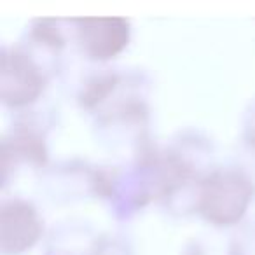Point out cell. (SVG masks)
I'll use <instances>...</instances> for the list:
<instances>
[{
    "mask_svg": "<svg viewBox=\"0 0 255 255\" xmlns=\"http://www.w3.org/2000/svg\"><path fill=\"white\" fill-rule=\"evenodd\" d=\"M250 198V187L236 175H217L203 191V212L215 222H233Z\"/></svg>",
    "mask_w": 255,
    "mask_h": 255,
    "instance_id": "cell-1",
    "label": "cell"
},
{
    "mask_svg": "<svg viewBox=\"0 0 255 255\" xmlns=\"http://www.w3.org/2000/svg\"><path fill=\"white\" fill-rule=\"evenodd\" d=\"M14 81L18 82V86H14L12 91L5 96V100H11L12 103L32 100L39 93L40 79L37 75L35 68L30 65V61H26L19 54H14L12 58L5 56L4 60L2 84H12Z\"/></svg>",
    "mask_w": 255,
    "mask_h": 255,
    "instance_id": "cell-4",
    "label": "cell"
},
{
    "mask_svg": "<svg viewBox=\"0 0 255 255\" xmlns=\"http://www.w3.org/2000/svg\"><path fill=\"white\" fill-rule=\"evenodd\" d=\"M39 222L33 212L25 205L5 206L2 213V238L4 250L19 252L37 240Z\"/></svg>",
    "mask_w": 255,
    "mask_h": 255,
    "instance_id": "cell-3",
    "label": "cell"
},
{
    "mask_svg": "<svg viewBox=\"0 0 255 255\" xmlns=\"http://www.w3.org/2000/svg\"><path fill=\"white\" fill-rule=\"evenodd\" d=\"M82 40L95 58H110L128 42V23L117 18H100L82 21Z\"/></svg>",
    "mask_w": 255,
    "mask_h": 255,
    "instance_id": "cell-2",
    "label": "cell"
}]
</instances>
